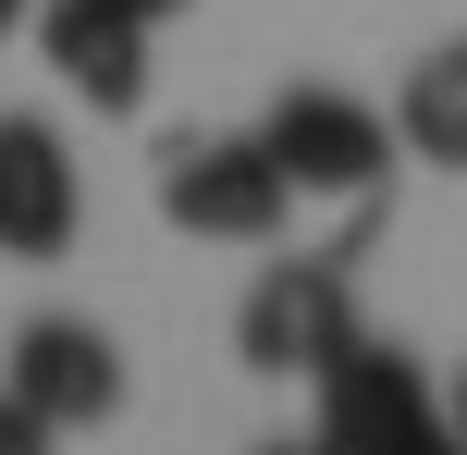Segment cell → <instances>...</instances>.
Returning a JSON list of instances; mask_svg holds the SVG:
<instances>
[{
  "label": "cell",
  "mask_w": 467,
  "mask_h": 455,
  "mask_svg": "<svg viewBox=\"0 0 467 455\" xmlns=\"http://www.w3.org/2000/svg\"><path fill=\"white\" fill-rule=\"evenodd\" d=\"M296 185H283L271 136H172L161 148V222L172 234H210V246H271Z\"/></svg>",
  "instance_id": "obj_2"
},
{
  "label": "cell",
  "mask_w": 467,
  "mask_h": 455,
  "mask_svg": "<svg viewBox=\"0 0 467 455\" xmlns=\"http://www.w3.org/2000/svg\"><path fill=\"white\" fill-rule=\"evenodd\" d=\"M49 49V74H62L87 111H136L148 98V13H123V0H49V13H25Z\"/></svg>",
  "instance_id": "obj_7"
},
{
  "label": "cell",
  "mask_w": 467,
  "mask_h": 455,
  "mask_svg": "<svg viewBox=\"0 0 467 455\" xmlns=\"http://www.w3.org/2000/svg\"><path fill=\"white\" fill-rule=\"evenodd\" d=\"M394 148L431 160V172H467V37H443V49L394 87Z\"/></svg>",
  "instance_id": "obj_8"
},
{
  "label": "cell",
  "mask_w": 467,
  "mask_h": 455,
  "mask_svg": "<svg viewBox=\"0 0 467 455\" xmlns=\"http://www.w3.org/2000/svg\"><path fill=\"white\" fill-rule=\"evenodd\" d=\"M13 25H25V0H0V37H13Z\"/></svg>",
  "instance_id": "obj_12"
},
{
  "label": "cell",
  "mask_w": 467,
  "mask_h": 455,
  "mask_svg": "<svg viewBox=\"0 0 467 455\" xmlns=\"http://www.w3.org/2000/svg\"><path fill=\"white\" fill-rule=\"evenodd\" d=\"M345 259H357V246H332V259H271V271L246 284V308H234V357H246L258 382H320V369L369 333Z\"/></svg>",
  "instance_id": "obj_1"
},
{
  "label": "cell",
  "mask_w": 467,
  "mask_h": 455,
  "mask_svg": "<svg viewBox=\"0 0 467 455\" xmlns=\"http://www.w3.org/2000/svg\"><path fill=\"white\" fill-rule=\"evenodd\" d=\"M37 443H49V419H37V407H25V394H13V382H0V455H37Z\"/></svg>",
  "instance_id": "obj_9"
},
{
  "label": "cell",
  "mask_w": 467,
  "mask_h": 455,
  "mask_svg": "<svg viewBox=\"0 0 467 455\" xmlns=\"http://www.w3.org/2000/svg\"><path fill=\"white\" fill-rule=\"evenodd\" d=\"M443 431H467V382H455V407H443Z\"/></svg>",
  "instance_id": "obj_11"
},
{
  "label": "cell",
  "mask_w": 467,
  "mask_h": 455,
  "mask_svg": "<svg viewBox=\"0 0 467 455\" xmlns=\"http://www.w3.org/2000/svg\"><path fill=\"white\" fill-rule=\"evenodd\" d=\"M13 394L49 419V431H99V419L123 407V345L99 333V320H25L13 333Z\"/></svg>",
  "instance_id": "obj_5"
},
{
  "label": "cell",
  "mask_w": 467,
  "mask_h": 455,
  "mask_svg": "<svg viewBox=\"0 0 467 455\" xmlns=\"http://www.w3.org/2000/svg\"><path fill=\"white\" fill-rule=\"evenodd\" d=\"M258 136H271V160H283L296 197H345V210H369V197L394 185V123H381L369 98H345V87H283Z\"/></svg>",
  "instance_id": "obj_3"
},
{
  "label": "cell",
  "mask_w": 467,
  "mask_h": 455,
  "mask_svg": "<svg viewBox=\"0 0 467 455\" xmlns=\"http://www.w3.org/2000/svg\"><path fill=\"white\" fill-rule=\"evenodd\" d=\"M87 222V172H74L62 123L0 111V259H62Z\"/></svg>",
  "instance_id": "obj_4"
},
{
  "label": "cell",
  "mask_w": 467,
  "mask_h": 455,
  "mask_svg": "<svg viewBox=\"0 0 467 455\" xmlns=\"http://www.w3.org/2000/svg\"><path fill=\"white\" fill-rule=\"evenodd\" d=\"M123 13H148V25H161V13H185V0H123Z\"/></svg>",
  "instance_id": "obj_10"
},
{
  "label": "cell",
  "mask_w": 467,
  "mask_h": 455,
  "mask_svg": "<svg viewBox=\"0 0 467 455\" xmlns=\"http://www.w3.org/2000/svg\"><path fill=\"white\" fill-rule=\"evenodd\" d=\"M431 431H443V394L419 382V357L357 333L320 369V443H431Z\"/></svg>",
  "instance_id": "obj_6"
}]
</instances>
